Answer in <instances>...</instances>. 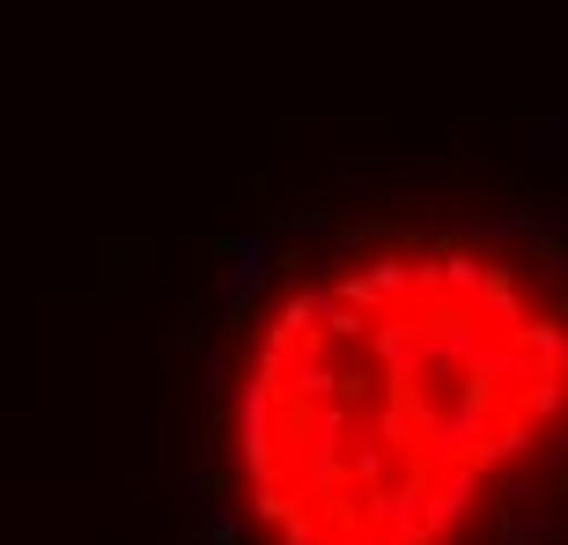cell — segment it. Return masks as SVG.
Listing matches in <instances>:
<instances>
[{
  "label": "cell",
  "mask_w": 568,
  "mask_h": 545,
  "mask_svg": "<svg viewBox=\"0 0 568 545\" xmlns=\"http://www.w3.org/2000/svg\"><path fill=\"white\" fill-rule=\"evenodd\" d=\"M568 428V295L517 244L399 229L244 332L230 480L258 545H465Z\"/></svg>",
  "instance_id": "1"
}]
</instances>
